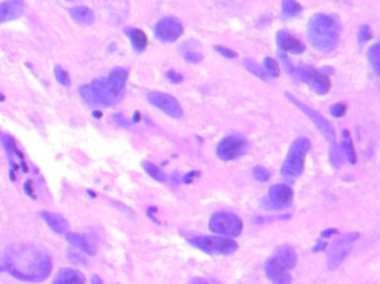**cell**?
I'll return each instance as SVG.
<instances>
[{
	"label": "cell",
	"mask_w": 380,
	"mask_h": 284,
	"mask_svg": "<svg viewBox=\"0 0 380 284\" xmlns=\"http://www.w3.org/2000/svg\"><path fill=\"white\" fill-rule=\"evenodd\" d=\"M90 86L94 91L98 106H113L118 105L122 100L123 93L114 90L112 84L108 82L107 78L96 79L90 82Z\"/></svg>",
	"instance_id": "9"
},
{
	"label": "cell",
	"mask_w": 380,
	"mask_h": 284,
	"mask_svg": "<svg viewBox=\"0 0 380 284\" xmlns=\"http://www.w3.org/2000/svg\"><path fill=\"white\" fill-rule=\"evenodd\" d=\"M273 256L285 266L287 270H293L298 261L297 252L290 246H281L276 250Z\"/></svg>",
	"instance_id": "17"
},
{
	"label": "cell",
	"mask_w": 380,
	"mask_h": 284,
	"mask_svg": "<svg viewBox=\"0 0 380 284\" xmlns=\"http://www.w3.org/2000/svg\"><path fill=\"white\" fill-rule=\"evenodd\" d=\"M40 214L42 219L46 221V223L49 225V228L54 231V232L58 234H63L68 231V228H69L68 222L61 214L48 212V211H42Z\"/></svg>",
	"instance_id": "18"
},
{
	"label": "cell",
	"mask_w": 380,
	"mask_h": 284,
	"mask_svg": "<svg viewBox=\"0 0 380 284\" xmlns=\"http://www.w3.org/2000/svg\"><path fill=\"white\" fill-rule=\"evenodd\" d=\"M294 200V191L287 184H273L264 199V206L271 210H281L290 207Z\"/></svg>",
	"instance_id": "11"
},
{
	"label": "cell",
	"mask_w": 380,
	"mask_h": 284,
	"mask_svg": "<svg viewBox=\"0 0 380 284\" xmlns=\"http://www.w3.org/2000/svg\"><path fill=\"white\" fill-rule=\"evenodd\" d=\"M209 229L216 234L225 237H239L244 229L240 217L231 212H216L209 220Z\"/></svg>",
	"instance_id": "5"
},
{
	"label": "cell",
	"mask_w": 380,
	"mask_h": 284,
	"mask_svg": "<svg viewBox=\"0 0 380 284\" xmlns=\"http://www.w3.org/2000/svg\"><path fill=\"white\" fill-rule=\"evenodd\" d=\"M347 112V106L344 104H336L331 106L330 113L336 118H342Z\"/></svg>",
	"instance_id": "36"
},
{
	"label": "cell",
	"mask_w": 380,
	"mask_h": 284,
	"mask_svg": "<svg viewBox=\"0 0 380 284\" xmlns=\"http://www.w3.org/2000/svg\"><path fill=\"white\" fill-rule=\"evenodd\" d=\"M310 140L306 137L298 138L293 142L281 167L280 173L284 179L293 181L302 176L304 169V161H306L304 159L308 151L310 150Z\"/></svg>",
	"instance_id": "3"
},
{
	"label": "cell",
	"mask_w": 380,
	"mask_h": 284,
	"mask_svg": "<svg viewBox=\"0 0 380 284\" xmlns=\"http://www.w3.org/2000/svg\"><path fill=\"white\" fill-rule=\"evenodd\" d=\"M5 100V96H2L1 93H0V101H3Z\"/></svg>",
	"instance_id": "50"
},
{
	"label": "cell",
	"mask_w": 380,
	"mask_h": 284,
	"mask_svg": "<svg viewBox=\"0 0 380 284\" xmlns=\"http://www.w3.org/2000/svg\"><path fill=\"white\" fill-rule=\"evenodd\" d=\"M52 284H86V278L80 271L65 268L59 270Z\"/></svg>",
	"instance_id": "16"
},
{
	"label": "cell",
	"mask_w": 380,
	"mask_h": 284,
	"mask_svg": "<svg viewBox=\"0 0 380 284\" xmlns=\"http://www.w3.org/2000/svg\"><path fill=\"white\" fill-rule=\"evenodd\" d=\"M128 79V71L122 67H114L110 71L107 80L114 90L125 95V87Z\"/></svg>",
	"instance_id": "19"
},
{
	"label": "cell",
	"mask_w": 380,
	"mask_h": 284,
	"mask_svg": "<svg viewBox=\"0 0 380 284\" xmlns=\"http://www.w3.org/2000/svg\"><path fill=\"white\" fill-rule=\"evenodd\" d=\"M253 173H254V177L256 178V180L262 181V182L267 181L269 178H270V172L264 167H259V166L255 167L253 169Z\"/></svg>",
	"instance_id": "35"
},
{
	"label": "cell",
	"mask_w": 380,
	"mask_h": 284,
	"mask_svg": "<svg viewBox=\"0 0 380 284\" xmlns=\"http://www.w3.org/2000/svg\"><path fill=\"white\" fill-rule=\"evenodd\" d=\"M127 37H129L132 48L136 52H144L147 48L148 38L143 30L137 28H128L125 30Z\"/></svg>",
	"instance_id": "21"
},
{
	"label": "cell",
	"mask_w": 380,
	"mask_h": 284,
	"mask_svg": "<svg viewBox=\"0 0 380 284\" xmlns=\"http://www.w3.org/2000/svg\"><path fill=\"white\" fill-rule=\"evenodd\" d=\"M3 270V268H2V266H0V271H2Z\"/></svg>",
	"instance_id": "51"
},
{
	"label": "cell",
	"mask_w": 380,
	"mask_h": 284,
	"mask_svg": "<svg viewBox=\"0 0 380 284\" xmlns=\"http://www.w3.org/2000/svg\"><path fill=\"white\" fill-rule=\"evenodd\" d=\"M296 73H297V77L304 83H307L317 95H326L330 90V79L322 71L313 69L312 67L309 66H299L296 70Z\"/></svg>",
	"instance_id": "7"
},
{
	"label": "cell",
	"mask_w": 380,
	"mask_h": 284,
	"mask_svg": "<svg viewBox=\"0 0 380 284\" xmlns=\"http://www.w3.org/2000/svg\"><path fill=\"white\" fill-rule=\"evenodd\" d=\"M286 97L291 104H294L298 109H300L303 112L307 115L309 119L312 120V122L315 123V126L318 128V130L321 132V135L326 138V140L329 142L330 144H334L336 142V133L334 128L331 127V124L329 123L328 120H327L324 115L320 114L319 112H317L316 110L311 109L310 106H306L303 104L302 101L298 100L295 96L291 95L289 92H286Z\"/></svg>",
	"instance_id": "6"
},
{
	"label": "cell",
	"mask_w": 380,
	"mask_h": 284,
	"mask_svg": "<svg viewBox=\"0 0 380 284\" xmlns=\"http://www.w3.org/2000/svg\"><path fill=\"white\" fill-rule=\"evenodd\" d=\"M214 49L215 51H217L219 53V55H222L225 58H228V59H233V58H236L238 56L236 51H233L231 49L226 48L224 46H219V44L218 46H215Z\"/></svg>",
	"instance_id": "37"
},
{
	"label": "cell",
	"mask_w": 380,
	"mask_h": 284,
	"mask_svg": "<svg viewBox=\"0 0 380 284\" xmlns=\"http://www.w3.org/2000/svg\"><path fill=\"white\" fill-rule=\"evenodd\" d=\"M92 115H94V117L95 118H101V117H103V113H101L100 112V111H94V112H92Z\"/></svg>",
	"instance_id": "49"
},
{
	"label": "cell",
	"mask_w": 380,
	"mask_h": 284,
	"mask_svg": "<svg viewBox=\"0 0 380 284\" xmlns=\"http://www.w3.org/2000/svg\"><path fill=\"white\" fill-rule=\"evenodd\" d=\"M265 271H266L267 278L272 284H291L293 282V278L288 270L273 255L267 260L265 264Z\"/></svg>",
	"instance_id": "13"
},
{
	"label": "cell",
	"mask_w": 380,
	"mask_h": 284,
	"mask_svg": "<svg viewBox=\"0 0 380 284\" xmlns=\"http://www.w3.org/2000/svg\"><path fill=\"white\" fill-rule=\"evenodd\" d=\"M349 252H350V248H348V247L330 248L328 263H327V265H328V269L329 270L337 269L338 266L344 261V259H346V257L348 256Z\"/></svg>",
	"instance_id": "23"
},
{
	"label": "cell",
	"mask_w": 380,
	"mask_h": 284,
	"mask_svg": "<svg viewBox=\"0 0 380 284\" xmlns=\"http://www.w3.org/2000/svg\"><path fill=\"white\" fill-rule=\"evenodd\" d=\"M66 1H73V0H66Z\"/></svg>",
	"instance_id": "52"
},
{
	"label": "cell",
	"mask_w": 380,
	"mask_h": 284,
	"mask_svg": "<svg viewBox=\"0 0 380 284\" xmlns=\"http://www.w3.org/2000/svg\"><path fill=\"white\" fill-rule=\"evenodd\" d=\"M154 36L161 42H175L184 34V26L176 17H166L154 26Z\"/></svg>",
	"instance_id": "10"
},
{
	"label": "cell",
	"mask_w": 380,
	"mask_h": 284,
	"mask_svg": "<svg viewBox=\"0 0 380 284\" xmlns=\"http://www.w3.org/2000/svg\"><path fill=\"white\" fill-rule=\"evenodd\" d=\"M2 268L16 279L36 283L49 277L52 261L45 248L28 243H15L6 248Z\"/></svg>",
	"instance_id": "1"
},
{
	"label": "cell",
	"mask_w": 380,
	"mask_h": 284,
	"mask_svg": "<svg viewBox=\"0 0 380 284\" xmlns=\"http://www.w3.org/2000/svg\"><path fill=\"white\" fill-rule=\"evenodd\" d=\"M55 77L57 79V81H58L60 84H63L64 87L69 88L72 86V81H70V77L68 72L59 65H57L55 67Z\"/></svg>",
	"instance_id": "31"
},
{
	"label": "cell",
	"mask_w": 380,
	"mask_h": 284,
	"mask_svg": "<svg viewBox=\"0 0 380 284\" xmlns=\"http://www.w3.org/2000/svg\"><path fill=\"white\" fill-rule=\"evenodd\" d=\"M307 36L313 48L322 52H330L339 42L337 20L325 13H316L308 22Z\"/></svg>",
	"instance_id": "2"
},
{
	"label": "cell",
	"mask_w": 380,
	"mask_h": 284,
	"mask_svg": "<svg viewBox=\"0 0 380 284\" xmlns=\"http://www.w3.org/2000/svg\"><path fill=\"white\" fill-rule=\"evenodd\" d=\"M337 233H338V230H337V229H334V228H331V229H326V230H324V231H322V232H321V237L327 239V238H330L331 235L337 234Z\"/></svg>",
	"instance_id": "45"
},
{
	"label": "cell",
	"mask_w": 380,
	"mask_h": 284,
	"mask_svg": "<svg viewBox=\"0 0 380 284\" xmlns=\"http://www.w3.org/2000/svg\"><path fill=\"white\" fill-rule=\"evenodd\" d=\"M24 190H25L26 194L29 195L30 198L35 199V195H34L35 193H34V188H33V182H32V180H27V181L25 182V184H24Z\"/></svg>",
	"instance_id": "43"
},
{
	"label": "cell",
	"mask_w": 380,
	"mask_h": 284,
	"mask_svg": "<svg viewBox=\"0 0 380 284\" xmlns=\"http://www.w3.org/2000/svg\"><path fill=\"white\" fill-rule=\"evenodd\" d=\"M166 77L172 83H180L184 80V77L175 70H169L166 72Z\"/></svg>",
	"instance_id": "40"
},
{
	"label": "cell",
	"mask_w": 380,
	"mask_h": 284,
	"mask_svg": "<svg viewBox=\"0 0 380 284\" xmlns=\"http://www.w3.org/2000/svg\"><path fill=\"white\" fill-rule=\"evenodd\" d=\"M278 55H279V58H280V60L282 62V65H284L285 70L288 73H293L294 71H295V68H294L293 64H291L290 59L288 58V55H287V53L284 52V51H279V53H278Z\"/></svg>",
	"instance_id": "38"
},
{
	"label": "cell",
	"mask_w": 380,
	"mask_h": 284,
	"mask_svg": "<svg viewBox=\"0 0 380 284\" xmlns=\"http://www.w3.org/2000/svg\"><path fill=\"white\" fill-rule=\"evenodd\" d=\"M148 101L159 110L163 111L169 117L179 119L184 115V111L179 101L169 93L160 91H150L147 96Z\"/></svg>",
	"instance_id": "12"
},
{
	"label": "cell",
	"mask_w": 380,
	"mask_h": 284,
	"mask_svg": "<svg viewBox=\"0 0 380 284\" xmlns=\"http://www.w3.org/2000/svg\"><path fill=\"white\" fill-rule=\"evenodd\" d=\"M327 246H328V243H327L326 241H321V240H319V241L317 242L316 246L313 247L312 251H313V252H319V251H322V250H325V248H327Z\"/></svg>",
	"instance_id": "44"
},
{
	"label": "cell",
	"mask_w": 380,
	"mask_h": 284,
	"mask_svg": "<svg viewBox=\"0 0 380 284\" xmlns=\"http://www.w3.org/2000/svg\"><path fill=\"white\" fill-rule=\"evenodd\" d=\"M24 0H6L0 3V24L18 19L25 12Z\"/></svg>",
	"instance_id": "14"
},
{
	"label": "cell",
	"mask_w": 380,
	"mask_h": 284,
	"mask_svg": "<svg viewBox=\"0 0 380 284\" xmlns=\"http://www.w3.org/2000/svg\"><path fill=\"white\" fill-rule=\"evenodd\" d=\"M368 59L375 72L380 75V40L369 48Z\"/></svg>",
	"instance_id": "27"
},
{
	"label": "cell",
	"mask_w": 380,
	"mask_h": 284,
	"mask_svg": "<svg viewBox=\"0 0 380 284\" xmlns=\"http://www.w3.org/2000/svg\"><path fill=\"white\" fill-rule=\"evenodd\" d=\"M1 141H2L3 146H5L8 157H9V161L12 162L14 161V160H12V154H15L16 151H17V145H16V142L14 140V138L8 136V135H3L1 137Z\"/></svg>",
	"instance_id": "33"
},
{
	"label": "cell",
	"mask_w": 380,
	"mask_h": 284,
	"mask_svg": "<svg viewBox=\"0 0 380 284\" xmlns=\"http://www.w3.org/2000/svg\"><path fill=\"white\" fill-rule=\"evenodd\" d=\"M189 243L209 255H228L238 250V243L235 240L213 235L191 238Z\"/></svg>",
	"instance_id": "4"
},
{
	"label": "cell",
	"mask_w": 380,
	"mask_h": 284,
	"mask_svg": "<svg viewBox=\"0 0 380 284\" xmlns=\"http://www.w3.org/2000/svg\"><path fill=\"white\" fill-rule=\"evenodd\" d=\"M281 9L284 16L287 18L297 17L303 11V7L296 0H284L281 3Z\"/></svg>",
	"instance_id": "25"
},
{
	"label": "cell",
	"mask_w": 380,
	"mask_h": 284,
	"mask_svg": "<svg viewBox=\"0 0 380 284\" xmlns=\"http://www.w3.org/2000/svg\"><path fill=\"white\" fill-rule=\"evenodd\" d=\"M91 284H105L103 280H101L98 275H92L91 278Z\"/></svg>",
	"instance_id": "46"
},
{
	"label": "cell",
	"mask_w": 380,
	"mask_h": 284,
	"mask_svg": "<svg viewBox=\"0 0 380 284\" xmlns=\"http://www.w3.org/2000/svg\"><path fill=\"white\" fill-rule=\"evenodd\" d=\"M200 173L198 171H190L188 173H186V175L183 177V182L186 184H189L190 182H192L193 179H196V178L199 177Z\"/></svg>",
	"instance_id": "41"
},
{
	"label": "cell",
	"mask_w": 380,
	"mask_h": 284,
	"mask_svg": "<svg viewBox=\"0 0 380 284\" xmlns=\"http://www.w3.org/2000/svg\"><path fill=\"white\" fill-rule=\"evenodd\" d=\"M66 239H67V241L70 244H73L74 247L78 248L79 250L87 253V254L89 255L95 254V248L91 246L89 241H88L83 235L73 233V232H67L66 233Z\"/></svg>",
	"instance_id": "22"
},
{
	"label": "cell",
	"mask_w": 380,
	"mask_h": 284,
	"mask_svg": "<svg viewBox=\"0 0 380 284\" xmlns=\"http://www.w3.org/2000/svg\"><path fill=\"white\" fill-rule=\"evenodd\" d=\"M248 142L241 136H228L219 142L217 145V155L224 161H231L244 154Z\"/></svg>",
	"instance_id": "8"
},
{
	"label": "cell",
	"mask_w": 380,
	"mask_h": 284,
	"mask_svg": "<svg viewBox=\"0 0 380 284\" xmlns=\"http://www.w3.org/2000/svg\"><path fill=\"white\" fill-rule=\"evenodd\" d=\"M202 59H204V57L199 52L189 51L185 53V60L189 62V64H199Z\"/></svg>",
	"instance_id": "39"
},
{
	"label": "cell",
	"mask_w": 380,
	"mask_h": 284,
	"mask_svg": "<svg viewBox=\"0 0 380 284\" xmlns=\"http://www.w3.org/2000/svg\"><path fill=\"white\" fill-rule=\"evenodd\" d=\"M244 65L247 68V70L249 71V72L255 74L256 77L259 78L260 80H264V81H266L267 80L266 71H265L262 67L257 64V62L254 61L253 59H245Z\"/></svg>",
	"instance_id": "29"
},
{
	"label": "cell",
	"mask_w": 380,
	"mask_h": 284,
	"mask_svg": "<svg viewBox=\"0 0 380 284\" xmlns=\"http://www.w3.org/2000/svg\"><path fill=\"white\" fill-rule=\"evenodd\" d=\"M264 66H265V71L268 75H270L272 78H276L279 75L280 70H279V65H278L277 60L273 59V58L270 57H266L264 60Z\"/></svg>",
	"instance_id": "30"
},
{
	"label": "cell",
	"mask_w": 380,
	"mask_h": 284,
	"mask_svg": "<svg viewBox=\"0 0 380 284\" xmlns=\"http://www.w3.org/2000/svg\"><path fill=\"white\" fill-rule=\"evenodd\" d=\"M360 234L358 232H352V233H348L344 237L340 238L337 241H335L333 246H331V248H342V247H348L349 244L355 242L356 240L359 239Z\"/></svg>",
	"instance_id": "32"
},
{
	"label": "cell",
	"mask_w": 380,
	"mask_h": 284,
	"mask_svg": "<svg viewBox=\"0 0 380 284\" xmlns=\"http://www.w3.org/2000/svg\"><path fill=\"white\" fill-rule=\"evenodd\" d=\"M140 120V112L139 111H137V112H135L134 114V122H138Z\"/></svg>",
	"instance_id": "48"
},
{
	"label": "cell",
	"mask_w": 380,
	"mask_h": 284,
	"mask_svg": "<svg viewBox=\"0 0 380 284\" xmlns=\"http://www.w3.org/2000/svg\"><path fill=\"white\" fill-rule=\"evenodd\" d=\"M143 168H144V170L156 181L165 182L167 180L166 173L163 172L160 168L157 167L156 164H153L152 162L148 161V160H146V161L143 162Z\"/></svg>",
	"instance_id": "26"
},
{
	"label": "cell",
	"mask_w": 380,
	"mask_h": 284,
	"mask_svg": "<svg viewBox=\"0 0 380 284\" xmlns=\"http://www.w3.org/2000/svg\"><path fill=\"white\" fill-rule=\"evenodd\" d=\"M277 44H278V51H284V52H293L296 55L303 53L304 51V44L299 41L297 38H295L290 34L287 33L285 30H281L277 34Z\"/></svg>",
	"instance_id": "15"
},
{
	"label": "cell",
	"mask_w": 380,
	"mask_h": 284,
	"mask_svg": "<svg viewBox=\"0 0 380 284\" xmlns=\"http://www.w3.org/2000/svg\"><path fill=\"white\" fill-rule=\"evenodd\" d=\"M371 38H373V34H371L370 27L368 25L361 26L359 33H358V41H359V43L364 44L368 42Z\"/></svg>",
	"instance_id": "34"
},
{
	"label": "cell",
	"mask_w": 380,
	"mask_h": 284,
	"mask_svg": "<svg viewBox=\"0 0 380 284\" xmlns=\"http://www.w3.org/2000/svg\"><path fill=\"white\" fill-rule=\"evenodd\" d=\"M114 122L118 124V126L123 127V128L129 127V122H128V120L121 114H114Z\"/></svg>",
	"instance_id": "42"
},
{
	"label": "cell",
	"mask_w": 380,
	"mask_h": 284,
	"mask_svg": "<svg viewBox=\"0 0 380 284\" xmlns=\"http://www.w3.org/2000/svg\"><path fill=\"white\" fill-rule=\"evenodd\" d=\"M329 160H330L331 166H333L335 169L340 168V166H342L343 161L342 146L336 143L331 144L329 150Z\"/></svg>",
	"instance_id": "28"
},
{
	"label": "cell",
	"mask_w": 380,
	"mask_h": 284,
	"mask_svg": "<svg viewBox=\"0 0 380 284\" xmlns=\"http://www.w3.org/2000/svg\"><path fill=\"white\" fill-rule=\"evenodd\" d=\"M69 15L74 21L81 26H89L95 21V15L91 9L83 6L73 7L69 9Z\"/></svg>",
	"instance_id": "20"
},
{
	"label": "cell",
	"mask_w": 380,
	"mask_h": 284,
	"mask_svg": "<svg viewBox=\"0 0 380 284\" xmlns=\"http://www.w3.org/2000/svg\"><path fill=\"white\" fill-rule=\"evenodd\" d=\"M342 148L344 154H346L349 163L355 164L357 162V154H356L355 146H353V143H352L351 136L348 130H342Z\"/></svg>",
	"instance_id": "24"
},
{
	"label": "cell",
	"mask_w": 380,
	"mask_h": 284,
	"mask_svg": "<svg viewBox=\"0 0 380 284\" xmlns=\"http://www.w3.org/2000/svg\"><path fill=\"white\" fill-rule=\"evenodd\" d=\"M191 284H208V282H207L206 280H204V279H195L191 282Z\"/></svg>",
	"instance_id": "47"
}]
</instances>
